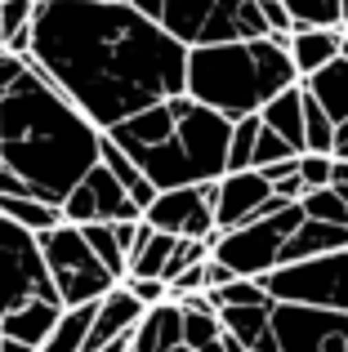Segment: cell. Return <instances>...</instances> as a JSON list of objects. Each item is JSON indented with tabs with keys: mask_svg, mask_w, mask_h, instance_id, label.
<instances>
[{
	"mask_svg": "<svg viewBox=\"0 0 348 352\" xmlns=\"http://www.w3.org/2000/svg\"><path fill=\"white\" fill-rule=\"evenodd\" d=\"M80 241H85L89 254H94L116 281H125V254H121V245H116V236H112V223H85L80 228Z\"/></svg>",
	"mask_w": 348,
	"mask_h": 352,
	"instance_id": "obj_28",
	"label": "cell"
},
{
	"mask_svg": "<svg viewBox=\"0 0 348 352\" xmlns=\"http://www.w3.org/2000/svg\"><path fill=\"white\" fill-rule=\"evenodd\" d=\"M210 299V308H250V303H272L268 290H263L259 281H246V276H232L228 285H219V290H201Z\"/></svg>",
	"mask_w": 348,
	"mask_h": 352,
	"instance_id": "obj_29",
	"label": "cell"
},
{
	"mask_svg": "<svg viewBox=\"0 0 348 352\" xmlns=\"http://www.w3.org/2000/svg\"><path fill=\"white\" fill-rule=\"evenodd\" d=\"M290 85H299V76L290 67L286 36L197 45L183 63V94L224 120L259 116V107Z\"/></svg>",
	"mask_w": 348,
	"mask_h": 352,
	"instance_id": "obj_3",
	"label": "cell"
},
{
	"mask_svg": "<svg viewBox=\"0 0 348 352\" xmlns=\"http://www.w3.org/2000/svg\"><path fill=\"white\" fill-rule=\"evenodd\" d=\"M179 236H166V232H148L143 236V245L130 254V263H125V276H157L161 281V267H166L170 250Z\"/></svg>",
	"mask_w": 348,
	"mask_h": 352,
	"instance_id": "obj_27",
	"label": "cell"
},
{
	"mask_svg": "<svg viewBox=\"0 0 348 352\" xmlns=\"http://www.w3.org/2000/svg\"><path fill=\"white\" fill-rule=\"evenodd\" d=\"M0 219L18 223L32 236H41V232H50V228L63 223L58 206H50V201H41V197H0Z\"/></svg>",
	"mask_w": 348,
	"mask_h": 352,
	"instance_id": "obj_24",
	"label": "cell"
},
{
	"mask_svg": "<svg viewBox=\"0 0 348 352\" xmlns=\"http://www.w3.org/2000/svg\"><path fill=\"white\" fill-rule=\"evenodd\" d=\"M344 32H348V18H344Z\"/></svg>",
	"mask_w": 348,
	"mask_h": 352,
	"instance_id": "obj_46",
	"label": "cell"
},
{
	"mask_svg": "<svg viewBox=\"0 0 348 352\" xmlns=\"http://www.w3.org/2000/svg\"><path fill=\"white\" fill-rule=\"evenodd\" d=\"M183 348V308L179 303H157L139 317V326L130 330V352H170Z\"/></svg>",
	"mask_w": 348,
	"mask_h": 352,
	"instance_id": "obj_15",
	"label": "cell"
},
{
	"mask_svg": "<svg viewBox=\"0 0 348 352\" xmlns=\"http://www.w3.org/2000/svg\"><path fill=\"white\" fill-rule=\"evenodd\" d=\"M340 58H348V32L340 36Z\"/></svg>",
	"mask_w": 348,
	"mask_h": 352,
	"instance_id": "obj_43",
	"label": "cell"
},
{
	"mask_svg": "<svg viewBox=\"0 0 348 352\" xmlns=\"http://www.w3.org/2000/svg\"><path fill=\"white\" fill-rule=\"evenodd\" d=\"M98 165H103V170H107V174H112V179H116V183L125 188V197H130L134 206H139V214H143V210L152 206V197H157V188H152V183L143 179V170H139V165H134L130 156H125V152H121V147H116V143H112L107 134L98 138Z\"/></svg>",
	"mask_w": 348,
	"mask_h": 352,
	"instance_id": "obj_22",
	"label": "cell"
},
{
	"mask_svg": "<svg viewBox=\"0 0 348 352\" xmlns=\"http://www.w3.org/2000/svg\"><path fill=\"white\" fill-rule=\"evenodd\" d=\"M254 134H259V116H241V120H232V134H228V174L250 170Z\"/></svg>",
	"mask_w": 348,
	"mask_h": 352,
	"instance_id": "obj_33",
	"label": "cell"
},
{
	"mask_svg": "<svg viewBox=\"0 0 348 352\" xmlns=\"http://www.w3.org/2000/svg\"><path fill=\"white\" fill-rule=\"evenodd\" d=\"M331 183H344L348 188V161H331Z\"/></svg>",
	"mask_w": 348,
	"mask_h": 352,
	"instance_id": "obj_40",
	"label": "cell"
},
{
	"mask_svg": "<svg viewBox=\"0 0 348 352\" xmlns=\"http://www.w3.org/2000/svg\"><path fill=\"white\" fill-rule=\"evenodd\" d=\"M89 321H94V303H80V308H63L54 330L45 335V344L36 352H85V335Z\"/></svg>",
	"mask_w": 348,
	"mask_h": 352,
	"instance_id": "obj_23",
	"label": "cell"
},
{
	"mask_svg": "<svg viewBox=\"0 0 348 352\" xmlns=\"http://www.w3.org/2000/svg\"><path fill=\"white\" fill-rule=\"evenodd\" d=\"M27 58L98 134H107L125 116L183 94L188 50L130 5L36 0Z\"/></svg>",
	"mask_w": 348,
	"mask_h": 352,
	"instance_id": "obj_1",
	"label": "cell"
},
{
	"mask_svg": "<svg viewBox=\"0 0 348 352\" xmlns=\"http://www.w3.org/2000/svg\"><path fill=\"white\" fill-rule=\"evenodd\" d=\"M103 5H130V0H103Z\"/></svg>",
	"mask_w": 348,
	"mask_h": 352,
	"instance_id": "obj_44",
	"label": "cell"
},
{
	"mask_svg": "<svg viewBox=\"0 0 348 352\" xmlns=\"http://www.w3.org/2000/svg\"><path fill=\"white\" fill-rule=\"evenodd\" d=\"M27 299L58 303V294H54L50 272H45L41 241L32 232H23L18 223L0 219V317L14 312Z\"/></svg>",
	"mask_w": 348,
	"mask_h": 352,
	"instance_id": "obj_8",
	"label": "cell"
},
{
	"mask_svg": "<svg viewBox=\"0 0 348 352\" xmlns=\"http://www.w3.org/2000/svg\"><path fill=\"white\" fill-rule=\"evenodd\" d=\"M0 197H32V188H27L14 170H5V165H0Z\"/></svg>",
	"mask_w": 348,
	"mask_h": 352,
	"instance_id": "obj_38",
	"label": "cell"
},
{
	"mask_svg": "<svg viewBox=\"0 0 348 352\" xmlns=\"http://www.w3.org/2000/svg\"><path fill=\"white\" fill-rule=\"evenodd\" d=\"M58 312H63V303L27 299V303H18L14 312H5V317H0V339H14V344L41 348L45 335L54 330V321H58Z\"/></svg>",
	"mask_w": 348,
	"mask_h": 352,
	"instance_id": "obj_17",
	"label": "cell"
},
{
	"mask_svg": "<svg viewBox=\"0 0 348 352\" xmlns=\"http://www.w3.org/2000/svg\"><path fill=\"white\" fill-rule=\"evenodd\" d=\"M254 5H259V14H263V23H268L272 36H290L295 32V23H290V14L281 9V0H254Z\"/></svg>",
	"mask_w": 348,
	"mask_h": 352,
	"instance_id": "obj_37",
	"label": "cell"
},
{
	"mask_svg": "<svg viewBox=\"0 0 348 352\" xmlns=\"http://www.w3.org/2000/svg\"><path fill=\"white\" fill-rule=\"evenodd\" d=\"M331 161H348V120L335 125V138H331Z\"/></svg>",
	"mask_w": 348,
	"mask_h": 352,
	"instance_id": "obj_39",
	"label": "cell"
},
{
	"mask_svg": "<svg viewBox=\"0 0 348 352\" xmlns=\"http://www.w3.org/2000/svg\"><path fill=\"white\" fill-rule=\"evenodd\" d=\"M58 219L72 228H85V223H125V219H143V214L103 165H89L85 179L58 201Z\"/></svg>",
	"mask_w": 348,
	"mask_h": 352,
	"instance_id": "obj_11",
	"label": "cell"
},
{
	"mask_svg": "<svg viewBox=\"0 0 348 352\" xmlns=\"http://www.w3.org/2000/svg\"><path fill=\"white\" fill-rule=\"evenodd\" d=\"M219 335H224V326H219L215 312H188L183 308V348L188 352H215Z\"/></svg>",
	"mask_w": 348,
	"mask_h": 352,
	"instance_id": "obj_30",
	"label": "cell"
},
{
	"mask_svg": "<svg viewBox=\"0 0 348 352\" xmlns=\"http://www.w3.org/2000/svg\"><path fill=\"white\" fill-rule=\"evenodd\" d=\"M299 210H304V219H317V223H340V228H348V206L335 197V188L304 192V197H299Z\"/></svg>",
	"mask_w": 348,
	"mask_h": 352,
	"instance_id": "obj_31",
	"label": "cell"
},
{
	"mask_svg": "<svg viewBox=\"0 0 348 352\" xmlns=\"http://www.w3.org/2000/svg\"><path fill=\"white\" fill-rule=\"evenodd\" d=\"M0 352H36V348H27V344H14V339H0Z\"/></svg>",
	"mask_w": 348,
	"mask_h": 352,
	"instance_id": "obj_42",
	"label": "cell"
},
{
	"mask_svg": "<svg viewBox=\"0 0 348 352\" xmlns=\"http://www.w3.org/2000/svg\"><path fill=\"white\" fill-rule=\"evenodd\" d=\"M268 312H272V303H250V308H219L215 317H219V326H224L237 344L250 352V344L268 330Z\"/></svg>",
	"mask_w": 348,
	"mask_h": 352,
	"instance_id": "obj_25",
	"label": "cell"
},
{
	"mask_svg": "<svg viewBox=\"0 0 348 352\" xmlns=\"http://www.w3.org/2000/svg\"><path fill=\"white\" fill-rule=\"evenodd\" d=\"M299 183H304V192L331 188V156H322V152H299Z\"/></svg>",
	"mask_w": 348,
	"mask_h": 352,
	"instance_id": "obj_35",
	"label": "cell"
},
{
	"mask_svg": "<svg viewBox=\"0 0 348 352\" xmlns=\"http://www.w3.org/2000/svg\"><path fill=\"white\" fill-rule=\"evenodd\" d=\"M272 303H304V308H326V312H348V250L299 263H281L268 276H259Z\"/></svg>",
	"mask_w": 348,
	"mask_h": 352,
	"instance_id": "obj_7",
	"label": "cell"
},
{
	"mask_svg": "<svg viewBox=\"0 0 348 352\" xmlns=\"http://www.w3.org/2000/svg\"><path fill=\"white\" fill-rule=\"evenodd\" d=\"M98 129L89 125L27 58L23 76L0 94V165L58 206L89 165H98Z\"/></svg>",
	"mask_w": 348,
	"mask_h": 352,
	"instance_id": "obj_2",
	"label": "cell"
},
{
	"mask_svg": "<svg viewBox=\"0 0 348 352\" xmlns=\"http://www.w3.org/2000/svg\"><path fill=\"white\" fill-rule=\"evenodd\" d=\"M290 201L272 197V183L263 179L259 170H237L224 174L215 183V232H232V228H246L254 219H268L277 210H286Z\"/></svg>",
	"mask_w": 348,
	"mask_h": 352,
	"instance_id": "obj_12",
	"label": "cell"
},
{
	"mask_svg": "<svg viewBox=\"0 0 348 352\" xmlns=\"http://www.w3.org/2000/svg\"><path fill=\"white\" fill-rule=\"evenodd\" d=\"M290 156H299V152H295V147H290L281 134H272L268 125H259V134H254V147H250V170H263V165L290 161Z\"/></svg>",
	"mask_w": 348,
	"mask_h": 352,
	"instance_id": "obj_34",
	"label": "cell"
},
{
	"mask_svg": "<svg viewBox=\"0 0 348 352\" xmlns=\"http://www.w3.org/2000/svg\"><path fill=\"white\" fill-rule=\"evenodd\" d=\"M335 250H348V228L304 219V223L286 236V245H281V254H277V267L299 263V258H317V254H335Z\"/></svg>",
	"mask_w": 348,
	"mask_h": 352,
	"instance_id": "obj_18",
	"label": "cell"
},
{
	"mask_svg": "<svg viewBox=\"0 0 348 352\" xmlns=\"http://www.w3.org/2000/svg\"><path fill=\"white\" fill-rule=\"evenodd\" d=\"M295 27H331L344 32V0H281Z\"/></svg>",
	"mask_w": 348,
	"mask_h": 352,
	"instance_id": "obj_26",
	"label": "cell"
},
{
	"mask_svg": "<svg viewBox=\"0 0 348 352\" xmlns=\"http://www.w3.org/2000/svg\"><path fill=\"white\" fill-rule=\"evenodd\" d=\"M121 285L143 303V308H157V303H166V299H170V294H166V281H157V276H125Z\"/></svg>",
	"mask_w": 348,
	"mask_h": 352,
	"instance_id": "obj_36",
	"label": "cell"
},
{
	"mask_svg": "<svg viewBox=\"0 0 348 352\" xmlns=\"http://www.w3.org/2000/svg\"><path fill=\"white\" fill-rule=\"evenodd\" d=\"M299 94H304V89H299ZM331 138H335V120L304 94V152H322V156H331Z\"/></svg>",
	"mask_w": 348,
	"mask_h": 352,
	"instance_id": "obj_32",
	"label": "cell"
},
{
	"mask_svg": "<svg viewBox=\"0 0 348 352\" xmlns=\"http://www.w3.org/2000/svg\"><path fill=\"white\" fill-rule=\"evenodd\" d=\"M299 89H304L335 125L348 120V58H331L326 67H317L313 76L299 80Z\"/></svg>",
	"mask_w": 348,
	"mask_h": 352,
	"instance_id": "obj_20",
	"label": "cell"
},
{
	"mask_svg": "<svg viewBox=\"0 0 348 352\" xmlns=\"http://www.w3.org/2000/svg\"><path fill=\"white\" fill-rule=\"evenodd\" d=\"M170 352H188V348H170Z\"/></svg>",
	"mask_w": 348,
	"mask_h": 352,
	"instance_id": "obj_45",
	"label": "cell"
},
{
	"mask_svg": "<svg viewBox=\"0 0 348 352\" xmlns=\"http://www.w3.org/2000/svg\"><path fill=\"white\" fill-rule=\"evenodd\" d=\"M268 330L277 339V352H348V312L272 303Z\"/></svg>",
	"mask_w": 348,
	"mask_h": 352,
	"instance_id": "obj_9",
	"label": "cell"
},
{
	"mask_svg": "<svg viewBox=\"0 0 348 352\" xmlns=\"http://www.w3.org/2000/svg\"><path fill=\"white\" fill-rule=\"evenodd\" d=\"M215 183L157 192V197H152V206L143 210V223H148L152 232H166V236L210 241V236H215Z\"/></svg>",
	"mask_w": 348,
	"mask_h": 352,
	"instance_id": "obj_10",
	"label": "cell"
},
{
	"mask_svg": "<svg viewBox=\"0 0 348 352\" xmlns=\"http://www.w3.org/2000/svg\"><path fill=\"white\" fill-rule=\"evenodd\" d=\"M340 36L344 32H331V27H295L286 36V54H290V67L295 76H313L317 67H326L331 58H340Z\"/></svg>",
	"mask_w": 348,
	"mask_h": 352,
	"instance_id": "obj_16",
	"label": "cell"
},
{
	"mask_svg": "<svg viewBox=\"0 0 348 352\" xmlns=\"http://www.w3.org/2000/svg\"><path fill=\"white\" fill-rule=\"evenodd\" d=\"M36 241H41L45 272H50V285H54L63 308L98 303L112 285H121L94 254H89V245L80 241V228L58 223V228H50V232H41Z\"/></svg>",
	"mask_w": 348,
	"mask_h": 352,
	"instance_id": "obj_5",
	"label": "cell"
},
{
	"mask_svg": "<svg viewBox=\"0 0 348 352\" xmlns=\"http://www.w3.org/2000/svg\"><path fill=\"white\" fill-rule=\"evenodd\" d=\"M143 312H148V308H143L125 285H112V290L94 303V321H89V335H85V352H94V348L112 344V339L130 335V330L139 326Z\"/></svg>",
	"mask_w": 348,
	"mask_h": 352,
	"instance_id": "obj_14",
	"label": "cell"
},
{
	"mask_svg": "<svg viewBox=\"0 0 348 352\" xmlns=\"http://www.w3.org/2000/svg\"><path fill=\"white\" fill-rule=\"evenodd\" d=\"M174 120H179V94L161 98V103L143 107V112H134V116H125L116 129H107V138H112L121 152H139V147L166 143V138L174 134Z\"/></svg>",
	"mask_w": 348,
	"mask_h": 352,
	"instance_id": "obj_13",
	"label": "cell"
},
{
	"mask_svg": "<svg viewBox=\"0 0 348 352\" xmlns=\"http://www.w3.org/2000/svg\"><path fill=\"white\" fill-rule=\"evenodd\" d=\"M228 134H232V120H224L210 107H197L188 94H179L174 134L157 147H139V152H125V156L139 165L143 179L157 192L197 188V183H215L228 174Z\"/></svg>",
	"mask_w": 348,
	"mask_h": 352,
	"instance_id": "obj_4",
	"label": "cell"
},
{
	"mask_svg": "<svg viewBox=\"0 0 348 352\" xmlns=\"http://www.w3.org/2000/svg\"><path fill=\"white\" fill-rule=\"evenodd\" d=\"M94 352H130V335L112 339V344H103V348H94Z\"/></svg>",
	"mask_w": 348,
	"mask_h": 352,
	"instance_id": "obj_41",
	"label": "cell"
},
{
	"mask_svg": "<svg viewBox=\"0 0 348 352\" xmlns=\"http://www.w3.org/2000/svg\"><path fill=\"white\" fill-rule=\"evenodd\" d=\"M259 125H268L272 134H281L295 152H304V94H299V85L281 89L277 98H268V103L259 107Z\"/></svg>",
	"mask_w": 348,
	"mask_h": 352,
	"instance_id": "obj_21",
	"label": "cell"
},
{
	"mask_svg": "<svg viewBox=\"0 0 348 352\" xmlns=\"http://www.w3.org/2000/svg\"><path fill=\"white\" fill-rule=\"evenodd\" d=\"M304 223V210L286 206L268 219H254L246 228H232V232H215L210 236V258L224 263L232 276H246V281H259L277 267V254L286 245V236Z\"/></svg>",
	"mask_w": 348,
	"mask_h": 352,
	"instance_id": "obj_6",
	"label": "cell"
},
{
	"mask_svg": "<svg viewBox=\"0 0 348 352\" xmlns=\"http://www.w3.org/2000/svg\"><path fill=\"white\" fill-rule=\"evenodd\" d=\"M210 9H215V0H161L157 27L170 36V41H179L183 50H197L201 36H206Z\"/></svg>",
	"mask_w": 348,
	"mask_h": 352,
	"instance_id": "obj_19",
	"label": "cell"
}]
</instances>
